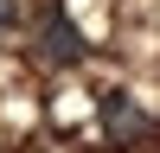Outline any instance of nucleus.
Wrapping results in <instances>:
<instances>
[{
	"label": "nucleus",
	"mask_w": 160,
	"mask_h": 153,
	"mask_svg": "<svg viewBox=\"0 0 160 153\" xmlns=\"http://www.w3.org/2000/svg\"><path fill=\"white\" fill-rule=\"evenodd\" d=\"M7 26H13V0H0V32H7Z\"/></svg>",
	"instance_id": "3"
},
{
	"label": "nucleus",
	"mask_w": 160,
	"mask_h": 153,
	"mask_svg": "<svg viewBox=\"0 0 160 153\" xmlns=\"http://www.w3.org/2000/svg\"><path fill=\"white\" fill-rule=\"evenodd\" d=\"M32 38H38V58L58 64V70H64V64H83V32H77V19L64 7H45V19H38Z\"/></svg>",
	"instance_id": "1"
},
{
	"label": "nucleus",
	"mask_w": 160,
	"mask_h": 153,
	"mask_svg": "<svg viewBox=\"0 0 160 153\" xmlns=\"http://www.w3.org/2000/svg\"><path fill=\"white\" fill-rule=\"evenodd\" d=\"M102 128H109L115 140H128V134H141L148 121H141V109L122 96V89H109V96H102Z\"/></svg>",
	"instance_id": "2"
}]
</instances>
